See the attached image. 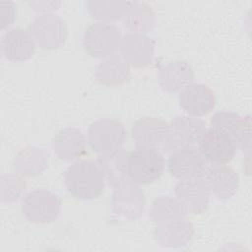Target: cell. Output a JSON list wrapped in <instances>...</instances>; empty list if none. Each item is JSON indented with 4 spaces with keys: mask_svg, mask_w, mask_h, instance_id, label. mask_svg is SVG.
I'll use <instances>...</instances> for the list:
<instances>
[{
    "mask_svg": "<svg viewBox=\"0 0 252 252\" xmlns=\"http://www.w3.org/2000/svg\"><path fill=\"white\" fill-rule=\"evenodd\" d=\"M130 66L118 55L100 61L95 69L96 81L106 87H120L130 80Z\"/></svg>",
    "mask_w": 252,
    "mask_h": 252,
    "instance_id": "obj_21",
    "label": "cell"
},
{
    "mask_svg": "<svg viewBox=\"0 0 252 252\" xmlns=\"http://www.w3.org/2000/svg\"><path fill=\"white\" fill-rule=\"evenodd\" d=\"M194 235V226L185 218L158 223L154 230L155 240L162 247L179 248L185 246Z\"/></svg>",
    "mask_w": 252,
    "mask_h": 252,
    "instance_id": "obj_18",
    "label": "cell"
},
{
    "mask_svg": "<svg viewBox=\"0 0 252 252\" xmlns=\"http://www.w3.org/2000/svg\"><path fill=\"white\" fill-rule=\"evenodd\" d=\"M2 188L8 189V193L2 196V201L13 202L25 191L26 182L17 175H5L2 177Z\"/></svg>",
    "mask_w": 252,
    "mask_h": 252,
    "instance_id": "obj_27",
    "label": "cell"
},
{
    "mask_svg": "<svg viewBox=\"0 0 252 252\" xmlns=\"http://www.w3.org/2000/svg\"><path fill=\"white\" fill-rule=\"evenodd\" d=\"M194 80L195 73L186 60L170 61L160 66L158 72V84L167 93L180 92Z\"/></svg>",
    "mask_w": 252,
    "mask_h": 252,
    "instance_id": "obj_19",
    "label": "cell"
},
{
    "mask_svg": "<svg viewBox=\"0 0 252 252\" xmlns=\"http://www.w3.org/2000/svg\"><path fill=\"white\" fill-rule=\"evenodd\" d=\"M126 140L124 125L111 118L94 121L87 133V142L97 157H105L122 149Z\"/></svg>",
    "mask_w": 252,
    "mask_h": 252,
    "instance_id": "obj_4",
    "label": "cell"
},
{
    "mask_svg": "<svg viewBox=\"0 0 252 252\" xmlns=\"http://www.w3.org/2000/svg\"><path fill=\"white\" fill-rule=\"evenodd\" d=\"M35 41L28 30L13 28L8 30L1 38L2 55L10 61H25L32 57Z\"/></svg>",
    "mask_w": 252,
    "mask_h": 252,
    "instance_id": "obj_16",
    "label": "cell"
},
{
    "mask_svg": "<svg viewBox=\"0 0 252 252\" xmlns=\"http://www.w3.org/2000/svg\"><path fill=\"white\" fill-rule=\"evenodd\" d=\"M187 212L177 199L169 196H158L149 210V219L155 223H163L185 218Z\"/></svg>",
    "mask_w": 252,
    "mask_h": 252,
    "instance_id": "obj_25",
    "label": "cell"
},
{
    "mask_svg": "<svg viewBox=\"0 0 252 252\" xmlns=\"http://www.w3.org/2000/svg\"><path fill=\"white\" fill-rule=\"evenodd\" d=\"M119 50L121 57L129 66L144 68L153 61L155 43L144 33L128 32L122 36Z\"/></svg>",
    "mask_w": 252,
    "mask_h": 252,
    "instance_id": "obj_13",
    "label": "cell"
},
{
    "mask_svg": "<svg viewBox=\"0 0 252 252\" xmlns=\"http://www.w3.org/2000/svg\"><path fill=\"white\" fill-rule=\"evenodd\" d=\"M52 149L63 161H73L86 154V138L79 128L66 127L59 130L52 139Z\"/></svg>",
    "mask_w": 252,
    "mask_h": 252,
    "instance_id": "obj_17",
    "label": "cell"
},
{
    "mask_svg": "<svg viewBox=\"0 0 252 252\" xmlns=\"http://www.w3.org/2000/svg\"><path fill=\"white\" fill-rule=\"evenodd\" d=\"M29 4L33 8L34 11L40 14H50V12L58 9L61 5L60 1H32L29 2Z\"/></svg>",
    "mask_w": 252,
    "mask_h": 252,
    "instance_id": "obj_29",
    "label": "cell"
},
{
    "mask_svg": "<svg viewBox=\"0 0 252 252\" xmlns=\"http://www.w3.org/2000/svg\"><path fill=\"white\" fill-rule=\"evenodd\" d=\"M165 161L162 153L145 147H136L127 152L126 174L128 179L138 185L157 181L163 173Z\"/></svg>",
    "mask_w": 252,
    "mask_h": 252,
    "instance_id": "obj_2",
    "label": "cell"
},
{
    "mask_svg": "<svg viewBox=\"0 0 252 252\" xmlns=\"http://www.w3.org/2000/svg\"><path fill=\"white\" fill-rule=\"evenodd\" d=\"M178 102L181 109L188 115L201 117L215 108L216 96L209 86L192 83L179 92Z\"/></svg>",
    "mask_w": 252,
    "mask_h": 252,
    "instance_id": "obj_12",
    "label": "cell"
},
{
    "mask_svg": "<svg viewBox=\"0 0 252 252\" xmlns=\"http://www.w3.org/2000/svg\"><path fill=\"white\" fill-rule=\"evenodd\" d=\"M35 43L42 49L54 50L60 48L68 37V28L65 21L56 14H40L28 26Z\"/></svg>",
    "mask_w": 252,
    "mask_h": 252,
    "instance_id": "obj_6",
    "label": "cell"
},
{
    "mask_svg": "<svg viewBox=\"0 0 252 252\" xmlns=\"http://www.w3.org/2000/svg\"><path fill=\"white\" fill-rule=\"evenodd\" d=\"M122 23L124 28L131 32H149L156 23L155 12L145 2L130 1L122 16Z\"/></svg>",
    "mask_w": 252,
    "mask_h": 252,
    "instance_id": "obj_23",
    "label": "cell"
},
{
    "mask_svg": "<svg viewBox=\"0 0 252 252\" xmlns=\"http://www.w3.org/2000/svg\"><path fill=\"white\" fill-rule=\"evenodd\" d=\"M237 146L234 140L223 130L211 127L206 129L198 142V150L207 162L213 165L229 163L235 154Z\"/></svg>",
    "mask_w": 252,
    "mask_h": 252,
    "instance_id": "obj_8",
    "label": "cell"
},
{
    "mask_svg": "<svg viewBox=\"0 0 252 252\" xmlns=\"http://www.w3.org/2000/svg\"><path fill=\"white\" fill-rule=\"evenodd\" d=\"M145 205V193L138 184L128 181L113 188L111 207L116 215L137 220L142 216Z\"/></svg>",
    "mask_w": 252,
    "mask_h": 252,
    "instance_id": "obj_11",
    "label": "cell"
},
{
    "mask_svg": "<svg viewBox=\"0 0 252 252\" xmlns=\"http://www.w3.org/2000/svg\"><path fill=\"white\" fill-rule=\"evenodd\" d=\"M17 17V5L11 0H0V29L9 28Z\"/></svg>",
    "mask_w": 252,
    "mask_h": 252,
    "instance_id": "obj_28",
    "label": "cell"
},
{
    "mask_svg": "<svg viewBox=\"0 0 252 252\" xmlns=\"http://www.w3.org/2000/svg\"><path fill=\"white\" fill-rule=\"evenodd\" d=\"M121 38V31L118 26L98 21L85 29L82 44L90 56L107 58L113 56L119 49Z\"/></svg>",
    "mask_w": 252,
    "mask_h": 252,
    "instance_id": "obj_3",
    "label": "cell"
},
{
    "mask_svg": "<svg viewBox=\"0 0 252 252\" xmlns=\"http://www.w3.org/2000/svg\"><path fill=\"white\" fill-rule=\"evenodd\" d=\"M49 153L43 148L27 147L14 158V169L24 176H36L48 166Z\"/></svg>",
    "mask_w": 252,
    "mask_h": 252,
    "instance_id": "obj_22",
    "label": "cell"
},
{
    "mask_svg": "<svg viewBox=\"0 0 252 252\" xmlns=\"http://www.w3.org/2000/svg\"><path fill=\"white\" fill-rule=\"evenodd\" d=\"M174 194L187 214L200 215L209 206L211 192L205 178L195 177L180 179L174 187Z\"/></svg>",
    "mask_w": 252,
    "mask_h": 252,
    "instance_id": "obj_10",
    "label": "cell"
},
{
    "mask_svg": "<svg viewBox=\"0 0 252 252\" xmlns=\"http://www.w3.org/2000/svg\"><path fill=\"white\" fill-rule=\"evenodd\" d=\"M22 213L32 223L46 224L57 220L61 211L60 198L45 189L29 192L22 201Z\"/></svg>",
    "mask_w": 252,
    "mask_h": 252,
    "instance_id": "obj_5",
    "label": "cell"
},
{
    "mask_svg": "<svg viewBox=\"0 0 252 252\" xmlns=\"http://www.w3.org/2000/svg\"><path fill=\"white\" fill-rule=\"evenodd\" d=\"M212 127L225 131L243 152L250 151L251 122L250 117H242L232 111H220L211 118Z\"/></svg>",
    "mask_w": 252,
    "mask_h": 252,
    "instance_id": "obj_15",
    "label": "cell"
},
{
    "mask_svg": "<svg viewBox=\"0 0 252 252\" xmlns=\"http://www.w3.org/2000/svg\"><path fill=\"white\" fill-rule=\"evenodd\" d=\"M169 129L170 152H173L198 143L207 128L205 121L200 118L190 115H178L170 121Z\"/></svg>",
    "mask_w": 252,
    "mask_h": 252,
    "instance_id": "obj_14",
    "label": "cell"
},
{
    "mask_svg": "<svg viewBox=\"0 0 252 252\" xmlns=\"http://www.w3.org/2000/svg\"><path fill=\"white\" fill-rule=\"evenodd\" d=\"M130 1H86L90 15L99 22L115 21L122 18Z\"/></svg>",
    "mask_w": 252,
    "mask_h": 252,
    "instance_id": "obj_26",
    "label": "cell"
},
{
    "mask_svg": "<svg viewBox=\"0 0 252 252\" xmlns=\"http://www.w3.org/2000/svg\"><path fill=\"white\" fill-rule=\"evenodd\" d=\"M68 192L79 200L98 198L104 191L105 176L97 161L82 159L73 162L65 171Z\"/></svg>",
    "mask_w": 252,
    "mask_h": 252,
    "instance_id": "obj_1",
    "label": "cell"
},
{
    "mask_svg": "<svg viewBox=\"0 0 252 252\" xmlns=\"http://www.w3.org/2000/svg\"><path fill=\"white\" fill-rule=\"evenodd\" d=\"M136 147H145L160 153L170 152L169 124L158 117H144L137 120L131 129Z\"/></svg>",
    "mask_w": 252,
    "mask_h": 252,
    "instance_id": "obj_7",
    "label": "cell"
},
{
    "mask_svg": "<svg viewBox=\"0 0 252 252\" xmlns=\"http://www.w3.org/2000/svg\"><path fill=\"white\" fill-rule=\"evenodd\" d=\"M167 167L169 173L178 179L203 177L207 170V161L194 146L171 152Z\"/></svg>",
    "mask_w": 252,
    "mask_h": 252,
    "instance_id": "obj_9",
    "label": "cell"
},
{
    "mask_svg": "<svg viewBox=\"0 0 252 252\" xmlns=\"http://www.w3.org/2000/svg\"><path fill=\"white\" fill-rule=\"evenodd\" d=\"M204 176L211 194L218 199H228L239 188V176L231 167L213 165L207 168Z\"/></svg>",
    "mask_w": 252,
    "mask_h": 252,
    "instance_id": "obj_20",
    "label": "cell"
},
{
    "mask_svg": "<svg viewBox=\"0 0 252 252\" xmlns=\"http://www.w3.org/2000/svg\"><path fill=\"white\" fill-rule=\"evenodd\" d=\"M126 156L127 152L121 149L114 154L105 157H97L96 161L104 173L105 180L108 182L109 186L113 188L130 181L126 174Z\"/></svg>",
    "mask_w": 252,
    "mask_h": 252,
    "instance_id": "obj_24",
    "label": "cell"
}]
</instances>
